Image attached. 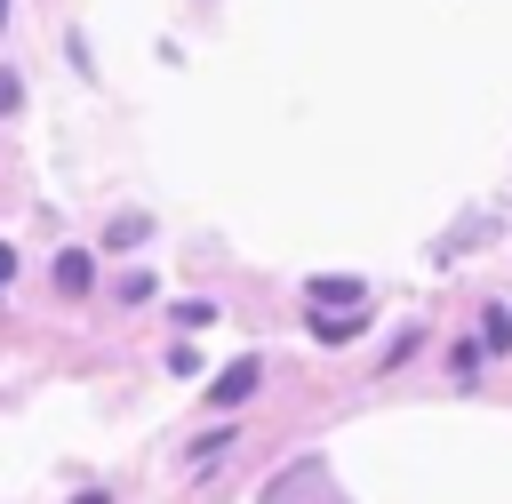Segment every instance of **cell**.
<instances>
[{"instance_id": "obj_1", "label": "cell", "mask_w": 512, "mask_h": 504, "mask_svg": "<svg viewBox=\"0 0 512 504\" xmlns=\"http://www.w3.org/2000/svg\"><path fill=\"white\" fill-rule=\"evenodd\" d=\"M256 376H264L256 360H232V368L208 384V400H216V408H232V400H248V392H256Z\"/></svg>"}, {"instance_id": "obj_2", "label": "cell", "mask_w": 512, "mask_h": 504, "mask_svg": "<svg viewBox=\"0 0 512 504\" xmlns=\"http://www.w3.org/2000/svg\"><path fill=\"white\" fill-rule=\"evenodd\" d=\"M88 280H96V272H88V256H80V248H64V256H56V288H64V296H88Z\"/></svg>"}, {"instance_id": "obj_3", "label": "cell", "mask_w": 512, "mask_h": 504, "mask_svg": "<svg viewBox=\"0 0 512 504\" xmlns=\"http://www.w3.org/2000/svg\"><path fill=\"white\" fill-rule=\"evenodd\" d=\"M312 296H320V304H352V312H360V280H312Z\"/></svg>"}, {"instance_id": "obj_4", "label": "cell", "mask_w": 512, "mask_h": 504, "mask_svg": "<svg viewBox=\"0 0 512 504\" xmlns=\"http://www.w3.org/2000/svg\"><path fill=\"white\" fill-rule=\"evenodd\" d=\"M8 280H16V248L0 240V288H8Z\"/></svg>"}, {"instance_id": "obj_5", "label": "cell", "mask_w": 512, "mask_h": 504, "mask_svg": "<svg viewBox=\"0 0 512 504\" xmlns=\"http://www.w3.org/2000/svg\"><path fill=\"white\" fill-rule=\"evenodd\" d=\"M0 24H8V0H0Z\"/></svg>"}]
</instances>
